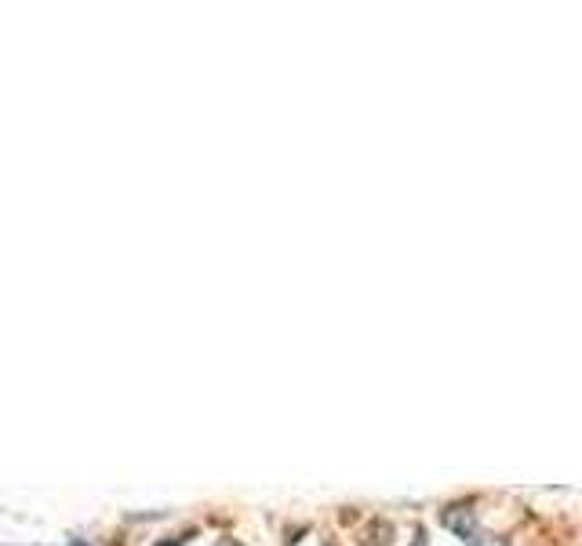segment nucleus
I'll return each instance as SVG.
<instances>
[{
	"label": "nucleus",
	"mask_w": 582,
	"mask_h": 546,
	"mask_svg": "<svg viewBox=\"0 0 582 546\" xmlns=\"http://www.w3.org/2000/svg\"><path fill=\"white\" fill-rule=\"evenodd\" d=\"M466 546H506V543L495 539V536H484V532H473V536L466 539Z\"/></svg>",
	"instance_id": "obj_2"
},
{
	"label": "nucleus",
	"mask_w": 582,
	"mask_h": 546,
	"mask_svg": "<svg viewBox=\"0 0 582 546\" xmlns=\"http://www.w3.org/2000/svg\"><path fill=\"white\" fill-rule=\"evenodd\" d=\"M444 525L452 528L455 536H459L462 543H466V539H470L473 532H477V517H473L470 510H466V506H452V510H444Z\"/></svg>",
	"instance_id": "obj_1"
},
{
	"label": "nucleus",
	"mask_w": 582,
	"mask_h": 546,
	"mask_svg": "<svg viewBox=\"0 0 582 546\" xmlns=\"http://www.w3.org/2000/svg\"><path fill=\"white\" fill-rule=\"evenodd\" d=\"M412 546H426V536H422V532H415V543Z\"/></svg>",
	"instance_id": "obj_4"
},
{
	"label": "nucleus",
	"mask_w": 582,
	"mask_h": 546,
	"mask_svg": "<svg viewBox=\"0 0 582 546\" xmlns=\"http://www.w3.org/2000/svg\"><path fill=\"white\" fill-rule=\"evenodd\" d=\"M215 546H241V543H237V539H219Z\"/></svg>",
	"instance_id": "obj_3"
}]
</instances>
